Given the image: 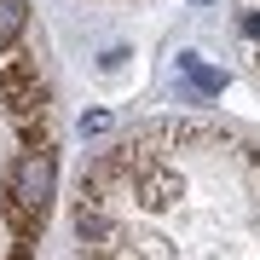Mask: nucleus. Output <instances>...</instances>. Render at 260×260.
Listing matches in <instances>:
<instances>
[{"label": "nucleus", "mask_w": 260, "mask_h": 260, "mask_svg": "<svg viewBox=\"0 0 260 260\" xmlns=\"http://www.w3.org/2000/svg\"><path fill=\"white\" fill-rule=\"evenodd\" d=\"M243 35H249V41H260V12H249V18H243Z\"/></svg>", "instance_id": "5"}, {"label": "nucleus", "mask_w": 260, "mask_h": 260, "mask_svg": "<svg viewBox=\"0 0 260 260\" xmlns=\"http://www.w3.org/2000/svg\"><path fill=\"white\" fill-rule=\"evenodd\" d=\"M23 18H29V12H23V0H0V52H6L12 41L23 35Z\"/></svg>", "instance_id": "4"}, {"label": "nucleus", "mask_w": 260, "mask_h": 260, "mask_svg": "<svg viewBox=\"0 0 260 260\" xmlns=\"http://www.w3.org/2000/svg\"><path fill=\"white\" fill-rule=\"evenodd\" d=\"M6 197H18L35 214H47V203H52V150H23L6 174Z\"/></svg>", "instance_id": "1"}, {"label": "nucleus", "mask_w": 260, "mask_h": 260, "mask_svg": "<svg viewBox=\"0 0 260 260\" xmlns=\"http://www.w3.org/2000/svg\"><path fill=\"white\" fill-rule=\"evenodd\" d=\"M179 70L197 81V93H220V87H225V75H220V70H208L197 52H179Z\"/></svg>", "instance_id": "3"}, {"label": "nucleus", "mask_w": 260, "mask_h": 260, "mask_svg": "<svg viewBox=\"0 0 260 260\" xmlns=\"http://www.w3.org/2000/svg\"><path fill=\"white\" fill-rule=\"evenodd\" d=\"M133 197H145V208L174 203V197H179V174H174V168H162V162H150L145 174L133 179Z\"/></svg>", "instance_id": "2"}]
</instances>
